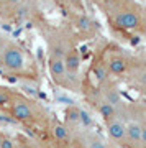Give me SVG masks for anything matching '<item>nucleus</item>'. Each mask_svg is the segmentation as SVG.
<instances>
[{
	"mask_svg": "<svg viewBox=\"0 0 146 148\" xmlns=\"http://www.w3.org/2000/svg\"><path fill=\"white\" fill-rule=\"evenodd\" d=\"M99 10L117 30L140 32L146 28V8L135 0H105Z\"/></svg>",
	"mask_w": 146,
	"mask_h": 148,
	"instance_id": "1",
	"label": "nucleus"
},
{
	"mask_svg": "<svg viewBox=\"0 0 146 148\" xmlns=\"http://www.w3.org/2000/svg\"><path fill=\"white\" fill-rule=\"evenodd\" d=\"M7 112L10 114L16 122L25 125H38L44 122V110L38 106L30 97H25L21 94H13L10 106L7 107Z\"/></svg>",
	"mask_w": 146,
	"mask_h": 148,
	"instance_id": "2",
	"label": "nucleus"
},
{
	"mask_svg": "<svg viewBox=\"0 0 146 148\" xmlns=\"http://www.w3.org/2000/svg\"><path fill=\"white\" fill-rule=\"evenodd\" d=\"M44 38L48 45V56L64 58L71 48H76V33L69 27L44 28Z\"/></svg>",
	"mask_w": 146,
	"mask_h": 148,
	"instance_id": "3",
	"label": "nucleus"
},
{
	"mask_svg": "<svg viewBox=\"0 0 146 148\" xmlns=\"http://www.w3.org/2000/svg\"><path fill=\"white\" fill-rule=\"evenodd\" d=\"M0 66L13 74H25L28 71L26 56L23 48L13 40L3 36L2 46H0Z\"/></svg>",
	"mask_w": 146,
	"mask_h": 148,
	"instance_id": "4",
	"label": "nucleus"
},
{
	"mask_svg": "<svg viewBox=\"0 0 146 148\" xmlns=\"http://www.w3.org/2000/svg\"><path fill=\"white\" fill-rule=\"evenodd\" d=\"M48 71H49L51 79L59 87H64V89H69V90H76V92L81 89V79H79V76H72V74L68 73L63 58L48 56Z\"/></svg>",
	"mask_w": 146,
	"mask_h": 148,
	"instance_id": "5",
	"label": "nucleus"
},
{
	"mask_svg": "<svg viewBox=\"0 0 146 148\" xmlns=\"http://www.w3.org/2000/svg\"><path fill=\"white\" fill-rule=\"evenodd\" d=\"M104 63L105 68L108 71L110 76H126L128 69L131 66V58L125 51H121L120 48H107V51H104Z\"/></svg>",
	"mask_w": 146,
	"mask_h": 148,
	"instance_id": "6",
	"label": "nucleus"
},
{
	"mask_svg": "<svg viewBox=\"0 0 146 148\" xmlns=\"http://www.w3.org/2000/svg\"><path fill=\"white\" fill-rule=\"evenodd\" d=\"M105 120V127H107V133H108L110 140L117 145H121L125 147V137H126V120L123 119V115L120 114L118 107H117V112L115 115L108 117V119H104Z\"/></svg>",
	"mask_w": 146,
	"mask_h": 148,
	"instance_id": "7",
	"label": "nucleus"
},
{
	"mask_svg": "<svg viewBox=\"0 0 146 148\" xmlns=\"http://www.w3.org/2000/svg\"><path fill=\"white\" fill-rule=\"evenodd\" d=\"M30 5V0H0V18L2 20H16Z\"/></svg>",
	"mask_w": 146,
	"mask_h": 148,
	"instance_id": "8",
	"label": "nucleus"
},
{
	"mask_svg": "<svg viewBox=\"0 0 146 148\" xmlns=\"http://www.w3.org/2000/svg\"><path fill=\"white\" fill-rule=\"evenodd\" d=\"M126 148H141V119H128L126 122Z\"/></svg>",
	"mask_w": 146,
	"mask_h": 148,
	"instance_id": "9",
	"label": "nucleus"
},
{
	"mask_svg": "<svg viewBox=\"0 0 146 148\" xmlns=\"http://www.w3.org/2000/svg\"><path fill=\"white\" fill-rule=\"evenodd\" d=\"M126 74H130L133 77V82L146 92V56L140 59H131V66Z\"/></svg>",
	"mask_w": 146,
	"mask_h": 148,
	"instance_id": "10",
	"label": "nucleus"
},
{
	"mask_svg": "<svg viewBox=\"0 0 146 148\" xmlns=\"http://www.w3.org/2000/svg\"><path fill=\"white\" fill-rule=\"evenodd\" d=\"M72 25L76 27V30H79V33L82 36H90L97 30V23H94V20L90 16H87L84 12H76L74 13Z\"/></svg>",
	"mask_w": 146,
	"mask_h": 148,
	"instance_id": "11",
	"label": "nucleus"
},
{
	"mask_svg": "<svg viewBox=\"0 0 146 148\" xmlns=\"http://www.w3.org/2000/svg\"><path fill=\"white\" fill-rule=\"evenodd\" d=\"M64 66L68 69L69 74L72 76H79V69H81V54H79L77 48H71L68 53L64 54Z\"/></svg>",
	"mask_w": 146,
	"mask_h": 148,
	"instance_id": "12",
	"label": "nucleus"
},
{
	"mask_svg": "<svg viewBox=\"0 0 146 148\" xmlns=\"http://www.w3.org/2000/svg\"><path fill=\"white\" fill-rule=\"evenodd\" d=\"M51 133L54 137V140L57 142V145H69L71 143V132H69V128L64 123L54 122L51 125Z\"/></svg>",
	"mask_w": 146,
	"mask_h": 148,
	"instance_id": "13",
	"label": "nucleus"
},
{
	"mask_svg": "<svg viewBox=\"0 0 146 148\" xmlns=\"http://www.w3.org/2000/svg\"><path fill=\"white\" fill-rule=\"evenodd\" d=\"M82 123V110L76 106H69L66 109V127L69 128V132L74 130V128H77L79 125Z\"/></svg>",
	"mask_w": 146,
	"mask_h": 148,
	"instance_id": "14",
	"label": "nucleus"
},
{
	"mask_svg": "<svg viewBox=\"0 0 146 148\" xmlns=\"http://www.w3.org/2000/svg\"><path fill=\"white\" fill-rule=\"evenodd\" d=\"M84 143H85V148H113L110 143H107L97 135H89Z\"/></svg>",
	"mask_w": 146,
	"mask_h": 148,
	"instance_id": "15",
	"label": "nucleus"
},
{
	"mask_svg": "<svg viewBox=\"0 0 146 148\" xmlns=\"http://www.w3.org/2000/svg\"><path fill=\"white\" fill-rule=\"evenodd\" d=\"M13 90H10L8 87H2L0 86V109L3 110L5 109L7 110V107L10 106V102H12V99H13Z\"/></svg>",
	"mask_w": 146,
	"mask_h": 148,
	"instance_id": "16",
	"label": "nucleus"
},
{
	"mask_svg": "<svg viewBox=\"0 0 146 148\" xmlns=\"http://www.w3.org/2000/svg\"><path fill=\"white\" fill-rule=\"evenodd\" d=\"M54 3L66 7L71 12H82V0H53Z\"/></svg>",
	"mask_w": 146,
	"mask_h": 148,
	"instance_id": "17",
	"label": "nucleus"
},
{
	"mask_svg": "<svg viewBox=\"0 0 146 148\" xmlns=\"http://www.w3.org/2000/svg\"><path fill=\"white\" fill-rule=\"evenodd\" d=\"M0 148H18V143L7 135H0Z\"/></svg>",
	"mask_w": 146,
	"mask_h": 148,
	"instance_id": "18",
	"label": "nucleus"
},
{
	"mask_svg": "<svg viewBox=\"0 0 146 148\" xmlns=\"http://www.w3.org/2000/svg\"><path fill=\"white\" fill-rule=\"evenodd\" d=\"M141 148H146V114L141 119Z\"/></svg>",
	"mask_w": 146,
	"mask_h": 148,
	"instance_id": "19",
	"label": "nucleus"
},
{
	"mask_svg": "<svg viewBox=\"0 0 146 148\" xmlns=\"http://www.w3.org/2000/svg\"><path fill=\"white\" fill-rule=\"evenodd\" d=\"M84 2H87V3H90V5H95V7H100L102 3H104L105 0H84Z\"/></svg>",
	"mask_w": 146,
	"mask_h": 148,
	"instance_id": "20",
	"label": "nucleus"
}]
</instances>
